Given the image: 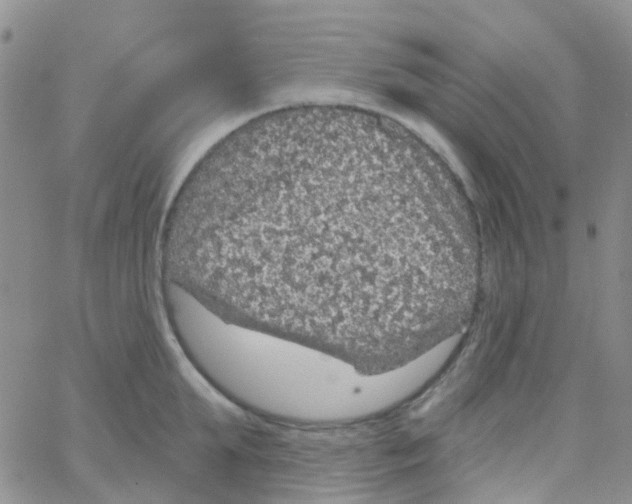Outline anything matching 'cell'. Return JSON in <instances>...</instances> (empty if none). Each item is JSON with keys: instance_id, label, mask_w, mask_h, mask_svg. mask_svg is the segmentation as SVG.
I'll list each match as a JSON object with an SVG mask.
<instances>
[{"instance_id": "6da1fadb", "label": "cell", "mask_w": 632, "mask_h": 504, "mask_svg": "<svg viewBox=\"0 0 632 504\" xmlns=\"http://www.w3.org/2000/svg\"><path fill=\"white\" fill-rule=\"evenodd\" d=\"M398 143L336 107L275 113L207 187L199 257L232 319L336 354L385 343L409 310L425 235L403 224Z\"/></svg>"}, {"instance_id": "7a4b0ae2", "label": "cell", "mask_w": 632, "mask_h": 504, "mask_svg": "<svg viewBox=\"0 0 632 504\" xmlns=\"http://www.w3.org/2000/svg\"><path fill=\"white\" fill-rule=\"evenodd\" d=\"M184 349L233 400L274 418L344 423L379 414L405 399L398 370L368 373L311 345L227 320L180 287L166 293Z\"/></svg>"}]
</instances>
